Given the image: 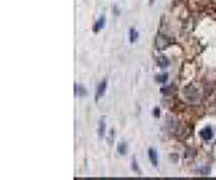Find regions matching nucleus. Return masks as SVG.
I'll use <instances>...</instances> for the list:
<instances>
[{
    "label": "nucleus",
    "instance_id": "f257e3e1",
    "mask_svg": "<svg viewBox=\"0 0 216 180\" xmlns=\"http://www.w3.org/2000/svg\"><path fill=\"white\" fill-rule=\"evenodd\" d=\"M105 89H107V79H103L95 88V101H98L105 94Z\"/></svg>",
    "mask_w": 216,
    "mask_h": 180
},
{
    "label": "nucleus",
    "instance_id": "f03ea898",
    "mask_svg": "<svg viewBox=\"0 0 216 180\" xmlns=\"http://www.w3.org/2000/svg\"><path fill=\"white\" fill-rule=\"evenodd\" d=\"M170 45V40L166 36H163V35H159L157 38H156V48L159 49V50H163V49H166V48Z\"/></svg>",
    "mask_w": 216,
    "mask_h": 180
},
{
    "label": "nucleus",
    "instance_id": "7ed1b4c3",
    "mask_svg": "<svg viewBox=\"0 0 216 180\" xmlns=\"http://www.w3.org/2000/svg\"><path fill=\"white\" fill-rule=\"evenodd\" d=\"M200 137H202L205 141L212 140V137H213V130H212L210 127H205L203 130H200Z\"/></svg>",
    "mask_w": 216,
    "mask_h": 180
},
{
    "label": "nucleus",
    "instance_id": "20e7f679",
    "mask_svg": "<svg viewBox=\"0 0 216 180\" xmlns=\"http://www.w3.org/2000/svg\"><path fill=\"white\" fill-rule=\"evenodd\" d=\"M147 154H149V159H150L151 164H153V166H157V164H159V156H157V151L150 147V149L147 150Z\"/></svg>",
    "mask_w": 216,
    "mask_h": 180
},
{
    "label": "nucleus",
    "instance_id": "39448f33",
    "mask_svg": "<svg viewBox=\"0 0 216 180\" xmlns=\"http://www.w3.org/2000/svg\"><path fill=\"white\" fill-rule=\"evenodd\" d=\"M105 26V16H100V19L97 20L94 23V28H92V30H94V33H98L101 29Z\"/></svg>",
    "mask_w": 216,
    "mask_h": 180
},
{
    "label": "nucleus",
    "instance_id": "423d86ee",
    "mask_svg": "<svg viewBox=\"0 0 216 180\" xmlns=\"http://www.w3.org/2000/svg\"><path fill=\"white\" fill-rule=\"evenodd\" d=\"M105 131H107L105 117H101V120H100V128H98V135H100V138H104V137H105Z\"/></svg>",
    "mask_w": 216,
    "mask_h": 180
},
{
    "label": "nucleus",
    "instance_id": "0eeeda50",
    "mask_svg": "<svg viewBox=\"0 0 216 180\" xmlns=\"http://www.w3.org/2000/svg\"><path fill=\"white\" fill-rule=\"evenodd\" d=\"M74 92H75L76 97H85V95H86V89H85L81 84H75V86H74Z\"/></svg>",
    "mask_w": 216,
    "mask_h": 180
},
{
    "label": "nucleus",
    "instance_id": "6e6552de",
    "mask_svg": "<svg viewBox=\"0 0 216 180\" xmlns=\"http://www.w3.org/2000/svg\"><path fill=\"white\" fill-rule=\"evenodd\" d=\"M157 65H159L160 68H163V69H164V68H167L170 65V61L166 56H159V58H157Z\"/></svg>",
    "mask_w": 216,
    "mask_h": 180
},
{
    "label": "nucleus",
    "instance_id": "1a4fd4ad",
    "mask_svg": "<svg viewBox=\"0 0 216 180\" xmlns=\"http://www.w3.org/2000/svg\"><path fill=\"white\" fill-rule=\"evenodd\" d=\"M189 91H190V86H186V89H185V94H187ZM192 91H193V92H192V97L189 95V97H190V101H196V100H199V91H197L196 88L193 89V86H192ZM189 97H187V98H189Z\"/></svg>",
    "mask_w": 216,
    "mask_h": 180
},
{
    "label": "nucleus",
    "instance_id": "9d476101",
    "mask_svg": "<svg viewBox=\"0 0 216 180\" xmlns=\"http://www.w3.org/2000/svg\"><path fill=\"white\" fill-rule=\"evenodd\" d=\"M128 35H130V42H131V43L137 42V39H138V32H137V29L131 28L128 30Z\"/></svg>",
    "mask_w": 216,
    "mask_h": 180
},
{
    "label": "nucleus",
    "instance_id": "9b49d317",
    "mask_svg": "<svg viewBox=\"0 0 216 180\" xmlns=\"http://www.w3.org/2000/svg\"><path fill=\"white\" fill-rule=\"evenodd\" d=\"M117 150H118L120 154L125 156V154H127V144H125V143H120V144L117 146Z\"/></svg>",
    "mask_w": 216,
    "mask_h": 180
},
{
    "label": "nucleus",
    "instance_id": "f8f14e48",
    "mask_svg": "<svg viewBox=\"0 0 216 180\" xmlns=\"http://www.w3.org/2000/svg\"><path fill=\"white\" fill-rule=\"evenodd\" d=\"M197 174H202V176H207L209 173H210V167L206 166V167H200V169H197L196 170Z\"/></svg>",
    "mask_w": 216,
    "mask_h": 180
},
{
    "label": "nucleus",
    "instance_id": "ddd939ff",
    "mask_svg": "<svg viewBox=\"0 0 216 180\" xmlns=\"http://www.w3.org/2000/svg\"><path fill=\"white\" fill-rule=\"evenodd\" d=\"M167 74H163V75H157L156 76V82H159V84H164V82H167Z\"/></svg>",
    "mask_w": 216,
    "mask_h": 180
},
{
    "label": "nucleus",
    "instance_id": "4468645a",
    "mask_svg": "<svg viewBox=\"0 0 216 180\" xmlns=\"http://www.w3.org/2000/svg\"><path fill=\"white\" fill-rule=\"evenodd\" d=\"M131 169L135 171L137 174H140V173H141L140 169H138V166H137V161H135V159H133V160H131Z\"/></svg>",
    "mask_w": 216,
    "mask_h": 180
},
{
    "label": "nucleus",
    "instance_id": "2eb2a0df",
    "mask_svg": "<svg viewBox=\"0 0 216 180\" xmlns=\"http://www.w3.org/2000/svg\"><path fill=\"white\" fill-rule=\"evenodd\" d=\"M153 115H154V117H160V108L159 107H156V108L153 110Z\"/></svg>",
    "mask_w": 216,
    "mask_h": 180
},
{
    "label": "nucleus",
    "instance_id": "dca6fc26",
    "mask_svg": "<svg viewBox=\"0 0 216 180\" xmlns=\"http://www.w3.org/2000/svg\"><path fill=\"white\" fill-rule=\"evenodd\" d=\"M114 13H115V16H118V13H120V12H118V7H117V6H114Z\"/></svg>",
    "mask_w": 216,
    "mask_h": 180
},
{
    "label": "nucleus",
    "instance_id": "f3484780",
    "mask_svg": "<svg viewBox=\"0 0 216 180\" xmlns=\"http://www.w3.org/2000/svg\"><path fill=\"white\" fill-rule=\"evenodd\" d=\"M213 107H216V98H215V101H213Z\"/></svg>",
    "mask_w": 216,
    "mask_h": 180
},
{
    "label": "nucleus",
    "instance_id": "a211bd4d",
    "mask_svg": "<svg viewBox=\"0 0 216 180\" xmlns=\"http://www.w3.org/2000/svg\"><path fill=\"white\" fill-rule=\"evenodd\" d=\"M153 1H154V0H150V4H153Z\"/></svg>",
    "mask_w": 216,
    "mask_h": 180
}]
</instances>
